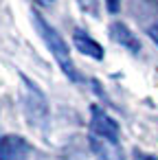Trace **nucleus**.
<instances>
[{
    "label": "nucleus",
    "mask_w": 158,
    "mask_h": 160,
    "mask_svg": "<svg viewBox=\"0 0 158 160\" xmlns=\"http://www.w3.org/2000/svg\"><path fill=\"white\" fill-rule=\"evenodd\" d=\"M110 38H112L119 46H123L125 51H130L132 55H138V53H140V42H138L136 33H134L125 22H112V24H110Z\"/></svg>",
    "instance_id": "39448f33"
},
{
    "label": "nucleus",
    "mask_w": 158,
    "mask_h": 160,
    "mask_svg": "<svg viewBox=\"0 0 158 160\" xmlns=\"http://www.w3.org/2000/svg\"><path fill=\"white\" fill-rule=\"evenodd\" d=\"M134 160H158V158L151 153H145V151H134Z\"/></svg>",
    "instance_id": "1a4fd4ad"
},
{
    "label": "nucleus",
    "mask_w": 158,
    "mask_h": 160,
    "mask_svg": "<svg viewBox=\"0 0 158 160\" xmlns=\"http://www.w3.org/2000/svg\"><path fill=\"white\" fill-rule=\"evenodd\" d=\"M38 2H42V5H51L53 0H38Z\"/></svg>",
    "instance_id": "9b49d317"
},
{
    "label": "nucleus",
    "mask_w": 158,
    "mask_h": 160,
    "mask_svg": "<svg viewBox=\"0 0 158 160\" xmlns=\"http://www.w3.org/2000/svg\"><path fill=\"white\" fill-rule=\"evenodd\" d=\"M79 7H81L86 13L94 16V13H97V0H79Z\"/></svg>",
    "instance_id": "0eeeda50"
},
{
    "label": "nucleus",
    "mask_w": 158,
    "mask_h": 160,
    "mask_svg": "<svg viewBox=\"0 0 158 160\" xmlns=\"http://www.w3.org/2000/svg\"><path fill=\"white\" fill-rule=\"evenodd\" d=\"M73 44H75V48L79 51V53H84V55H88V57H92V59H97V62H101L103 59V46L97 42V40H92L86 31H81V29H77L75 33H73Z\"/></svg>",
    "instance_id": "423d86ee"
},
{
    "label": "nucleus",
    "mask_w": 158,
    "mask_h": 160,
    "mask_svg": "<svg viewBox=\"0 0 158 160\" xmlns=\"http://www.w3.org/2000/svg\"><path fill=\"white\" fill-rule=\"evenodd\" d=\"M90 134H94V136H99V138H105V140L119 145L121 129H119V123H116L103 108L92 105V108H90Z\"/></svg>",
    "instance_id": "7ed1b4c3"
},
{
    "label": "nucleus",
    "mask_w": 158,
    "mask_h": 160,
    "mask_svg": "<svg viewBox=\"0 0 158 160\" xmlns=\"http://www.w3.org/2000/svg\"><path fill=\"white\" fill-rule=\"evenodd\" d=\"M105 2V9L110 11V13H119V9H121V0H103Z\"/></svg>",
    "instance_id": "6e6552de"
},
{
    "label": "nucleus",
    "mask_w": 158,
    "mask_h": 160,
    "mask_svg": "<svg viewBox=\"0 0 158 160\" xmlns=\"http://www.w3.org/2000/svg\"><path fill=\"white\" fill-rule=\"evenodd\" d=\"M0 158L3 160H31V147L22 136L7 134L0 138Z\"/></svg>",
    "instance_id": "20e7f679"
},
{
    "label": "nucleus",
    "mask_w": 158,
    "mask_h": 160,
    "mask_svg": "<svg viewBox=\"0 0 158 160\" xmlns=\"http://www.w3.org/2000/svg\"><path fill=\"white\" fill-rule=\"evenodd\" d=\"M0 160H3V158H0Z\"/></svg>",
    "instance_id": "f8f14e48"
},
{
    "label": "nucleus",
    "mask_w": 158,
    "mask_h": 160,
    "mask_svg": "<svg viewBox=\"0 0 158 160\" xmlns=\"http://www.w3.org/2000/svg\"><path fill=\"white\" fill-rule=\"evenodd\" d=\"M31 20H33V27H35V31L40 33V38L44 40V44H46V48L51 51V55L55 57V62H57V66L62 68V72L70 79V81H79V72H77V68H75V64H73V57H70V51H68V44L62 40V35L55 31V27H51L38 11H33L31 13Z\"/></svg>",
    "instance_id": "f257e3e1"
},
{
    "label": "nucleus",
    "mask_w": 158,
    "mask_h": 160,
    "mask_svg": "<svg viewBox=\"0 0 158 160\" xmlns=\"http://www.w3.org/2000/svg\"><path fill=\"white\" fill-rule=\"evenodd\" d=\"M147 33H149V38H151V40L156 42V46H158V24L149 27V31H147Z\"/></svg>",
    "instance_id": "9d476101"
},
{
    "label": "nucleus",
    "mask_w": 158,
    "mask_h": 160,
    "mask_svg": "<svg viewBox=\"0 0 158 160\" xmlns=\"http://www.w3.org/2000/svg\"><path fill=\"white\" fill-rule=\"evenodd\" d=\"M20 81H22L20 97H22V110H24L27 121L33 127H44L46 121H48V99H46V94L27 75H20Z\"/></svg>",
    "instance_id": "f03ea898"
}]
</instances>
